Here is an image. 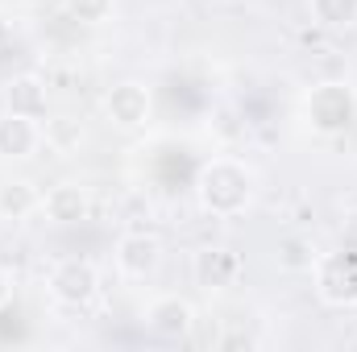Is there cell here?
<instances>
[{"label": "cell", "instance_id": "cell-11", "mask_svg": "<svg viewBox=\"0 0 357 352\" xmlns=\"http://www.w3.org/2000/svg\"><path fill=\"white\" fill-rule=\"evenodd\" d=\"M4 112H17V116H33V120H46L50 112V95H46V79L38 75H13L4 83Z\"/></svg>", "mask_w": 357, "mask_h": 352}, {"label": "cell", "instance_id": "cell-1", "mask_svg": "<svg viewBox=\"0 0 357 352\" xmlns=\"http://www.w3.org/2000/svg\"><path fill=\"white\" fill-rule=\"evenodd\" d=\"M254 191H258V175L250 162L241 158H212L199 166V178H195V199L199 207L212 216V220H237L250 211L254 203Z\"/></svg>", "mask_w": 357, "mask_h": 352}, {"label": "cell", "instance_id": "cell-2", "mask_svg": "<svg viewBox=\"0 0 357 352\" xmlns=\"http://www.w3.org/2000/svg\"><path fill=\"white\" fill-rule=\"evenodd\" d=\"M299 112H303V125L316 137H324V141L345 137L357 120V91L345 79H324L303 95Z\"/></svg>", "mask_w": 357, "mask_h": 352}, {"label": "cell", "instance_id": "cell-3", "mask_svg": "<svg viewBox=\"0 0 357 352\" xmlns=\"http://www.w3.org/2000/svg\"><path fill=\"white\" fill-rule=\"evenodd\" d=\"M46 286H50L54 303H63V307H88L91 298L100 294V269L88 257H63V262H54Z\"/></svg>", "mask_w": 357, "mask_h": 352}, {"label": "cell", "instance_id": "cell-6", "mask_svg": "<svg viewBox=\"0 0 357 352\" xmlns=\"http://www.w3.org/2000/svg\"><path fill=\"white\" fill-rule=\"evenodd\" d=\"M116 273L125 282H150L162 265V241L154 232H125L116 241Z\"/></svg>", "mask_w": 357, "mask_h": 352}, {"label": "cell", "instance_id": "cell-4", "mask_svg": "<svg viewBox=\"0 0 357 352\" xmlns=\"http://www.w3.org/2000/svg\"><path fill=\"white\" fill-rule=\"evenodd\" d=\"M241 273H245V262H241V253H233L229 245H204V249L191 253V282H195L199 290H208V294L233 290V286L241 282Z\"/></svg>", "mask_w": 357, "mask_h": 352}, {"label": "cell", "instance_id": "cell-18", "mask_svg": "<svg viewBox=\"0 0 357 352\" xmlns=\"http://www.w3.org/2000/svg\"><path fill=\"white\" fill-rule=\"evenodd\" d=\"M4 38H8V21H4V13H0V46H4Z\"/></svg>", "mask_w": 357, "mask_h": 352}, {"label": "cell", "instance_id": "cell-9", "mask_svg": "<svg viewBox=\"0 0 357 352\" xmlns=\"http://www.w3.org/2000/svg\"><path fill=\"white\" fill-rule=\"evenodd\" d=\"M42 145H46L42 120L17 116V112H0V162H29Z\"/></svg>", "mask_w": 357, "mask_h": 352}, {"label": "cell", "instance_id": "cell-15", "mask_svg": "<svg viewBox=\"0 0 357 352\" xmlns=\"http://www.w3.org/2000/svg\"><path fill=\"white\" fill-rule=\"evenodd\" d=\"M42 137H46V145H50L54 154H75V150L84 145V125H79L75 116H54V120H46Z\"/></svg>", "mask_w": 357, "mask_h": 352}, {"label": "cell", "instance_id": "cell-10", "mask_svg": "<svg viewBox=\"0 0 357 352\" xmlns=\"http://www.w3.org/2000/svg\"><path fill=\"white\" fill-rule=\"evenodd\" d=\"M42 216L59 228H71V224H84L91 216V195L84 182H54L46 195H42Z\"/></svg>", "mask_w": 357, "mask_h": 352}, {"label": "cell", "instance_id": "cell-17", "mask_svg": "<svg viewBox=\"0 0 357 352\" xmlns=\"http://www.w3.org/2000/svg\"><path fill=\"white\" fill-rule=\"evenodd\" d=\"M13 290H17V282H13V273H8V269L0 265V311H4L8 303H13Z\"/></svg>", "mask_w": 357, "mask_h": 352}, {"label": "cell", "instance_id": "cell-14", "mask_svg": "<svg viewBox=\"0 0 357 352\" xmlns=\"http://www.w3.org/2000/svg\"><path fill=\"white\" fill-rule=\"evenodd\" d=\"M307 13L320 29H354L357 0H307Z\"/></svg>", "mask_w": 357, "mask_h": 352}, {"label": "cell", "instance_id": "cell-7", "mask_svg": "<svg viewBox=\"0 0 357 352\" xmlns=\"http://www.w3.org/2000/svg\"><path fill=\"white\" fill-rule=\"evenodd\" d=\"M142 319H146V328H150L154 336H162V340H187L191 328H195V307H191L183 294H158V298L146 303Z\"/></svg>", "mask_w": 357, "mask_h": 352}, {"label": "cell", "instance_id": "cell-16", "mask_svg": "<svg viewBox=\"0 0 357 352\" xmlns=\"http://www.w3.org/2000/svg\"><path fill=\"white\" fill-rule=\"evenodd\" d=\"M112 4H116V0H63V8H67L75 21H84V25H100V21H108Z\"/></svg>", "mask_w": 357, "mask_h": 352}, {"label": "cell", "instance_id": "cell-8", "mask_svg": "<svg viewBox=\"0 0 357 352\" xmlns=\"http://www.w3.org/2000/svg\"><path fill=\"white\" fill-rule=\"evenodd\" d=\"M154 112V99H150V88L137 83V79H125L116 88H108L104 95V116L116 125V129H142Z\"/></svg>", "mask_w": 357, "mask_h": 352}, {"label": "cell", "instance_id": "cell-13", "mask_svg": "<svg viewBox=\"0 0 357 352\" xmlns=\"http://www.w3.org/2000/svg\"><path fill=\"white\" fill-rule=\"evenodd\" d=\"M274 262H278L282 273H312V265L320 262V253H316V241L307 232H287L274 245Z\"/></svg>", "mask_w": 357, "mask_h": 352}, {"label": "cell", "instance_id": "cell-5", "mask_svg": "<svg viewBox=\"0 0 357 352\" xmlns=\"http://www.w3.org/2000/svg\"><path fill=\"white\" fill-rule=\"evenodd\" d=\"M316 294L328 307H357V257L354 253H320L312 265Z\"/></svg>", "mask_w": 357, "mask_h": 352}, {"label": "cell", "instance_id": "cell-12", "mask_svg": "<svg viewBox=\"0 0 357 352\" xmlns=\"http://www.w3.org/2000/svg\"><path fill=\"white\" fill-rule=\"evenodd\" d=\"M33 211H42V191L29 178H4L0 182V220L21 224Z\"/></svg>", "mask_w": 357, "mask_h": 352}]
</instances>
